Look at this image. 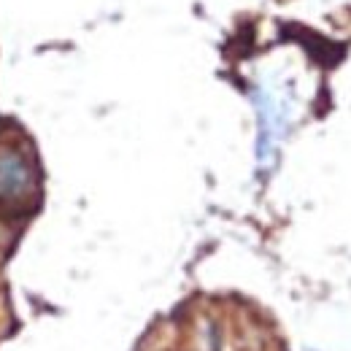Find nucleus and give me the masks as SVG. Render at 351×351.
I'll list each match as a JSON object with an SVG mask.
<instances>
[{"instance_id": "f257e3e1", "label": "nucleus", "mask_w": 351, "mask_h": 351, "mask_svg": "<svg viewBox=\"0 0 351 351\" xmlns=\"http://www.w3.org/2000/svg\"><path fill=\"white\" fill-rule=\"evenodd\" d=\"M36 192V171L27 154L19 149L0 152V208H14L30 200Z\"/></svg>"}]
</instances>
